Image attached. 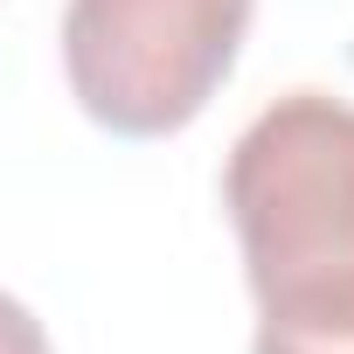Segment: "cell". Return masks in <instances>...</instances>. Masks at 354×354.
I'll list each match as a JSON object with an SVG mask.
<instances>
[{"label":"cell","mask_w":354,"mask_h":354,"mask_svg":"<svg viewBox=\"0 0 354 354\" xmlns=\"http://www.w3.org/2000/svg\"><path fill=\"white\" fill-rule=\"evenodd\" d=\"M223 209L257 299L250 354H354V104H264L223 160Z\"/></svg>","instance_id":"cell-1"},{"label":"cell","mask_w":354,"mask_h":354,"mask_svg":"<svg viewBox=\"0 0 354 354\" xmlns=\"http://www.w3.org/2000/svg\"><path fill=\"white\" fill-rule=\"evenodd\" d=\"M257 0H70L63 77L91 125L167 139L230 84Z\"/></svg>","instance_id":"cell-2"}]
</instances>
